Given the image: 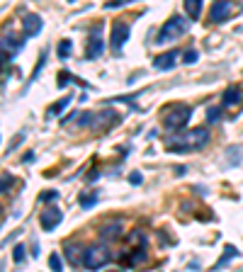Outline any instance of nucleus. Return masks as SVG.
<instances>
[{
  "mask_svg": "<svg viewBox=\"0 0 243 272\" xmlns=\"http://www.w3.org/2000/svg\"><path fill=\"white\" fill-rule=\"evenodd\" d=\"M129 240H132V243H141V246H146V233L144 231H134V233H129Z\"/></svg>",
  "mask_w": 243,
  "mask_h": 272,
  "instance_id": "nucleus-27",
  "label": "nucleus"
},
{
  "mask_svg": "<svg viewBox=\"0 0 243 272\" xmlns=\"http://www.w3.org/2000/svg\"><path fill=\"white\" fill-rule=\"evenodd\" d=\"M22 139H24V134H20V136L15 139V143H10V148H8V153H10L12 148H15V146H20V143H22Z\"/></svg>",
  "mask_w": 243,
  "mask_h": 272,
  "instance_id": "nucleus-32",
  "label": "nucleus"
},
{
  "mask_svg": "<svg viewBox=\"0 0 243 272\" xmlns=\"http://www.w3.org/2000/svg\"><path fill=\"white\" fill-rule=\"evenodd\" d=\"M185 173H188V168H183V165H177L175 168V175H185Z\"/></svg>",
  "mask_w": 243,
  "mask_h": 272,
  "instance_id": "nucleus-34",
  "label": "nucleus"
},
{
  "mask_svg": "<svg viewBox=\"0 0 243 272\" xmlns=\"http://www.w3.org/2000/svg\"><path fill=\"white\" fill-rule=\"evenodd\" d=\"M233 10H238V5L231 3V0H214V5H211V10H209V22L219 24V22L229 20Z\"/></svg>",
  "mask_w": 243,
  "mask_h": 272,
  "instance_id": "nucleus-6",
  "label": "nucleus"
},
{
  "mask_svg": "<svg viewBox=\"0 0 243 272\" xmlns=\"http://www.w3.org/2000/svg\"><path fill=\"white\" fill-rule=\"evenodd\" d=\"M12 187V177H10V173H3V187H0V192L3 195H8V190Z\"/></svg>",
  "mask_w": 243,
  "mask_h": 272,
  "instance_id": "nucleus-28",
  "label": "nucleus"
},
{
  "mask_svg": "<svg viewBox=\"0 0 243 272\" xmlns=\"http://www.w3.org/2000/svg\"><path fill=\"white\" fill-rule=\"evenodd\" d=\"M61 221H64V211L56 207H49L46 211H42V217H39V224H42L44 231H54Z\"/></svg>",
  "mask_w": 243,
  "mask_h": 272,
  "instance_id": "nucleus-9",
  "label": "nucleus"
},
{
  "mask_svg": "<svg viewBox=\"0 0 243 272\" xmlns=\"http://www.w3.org/2000/svg\"><path fill=\"white\" fill-rule=\"evenodd\" d=\"M192 119V107L190 105H183V102H170L163 107V124L166 129L170 131H180L185 129Z\"/></svg>",
  "mask_w": 243,
  "mask_h": 272,
  "instance_id": "nucleus-2",
  "label": "nucleus"
},
{
  "mask_svg": "<svg viewBox=\"0 0 243 272\" xmlns=\"http://www.w3.org/2000/svg\"><path fill=\"white\" fill-rule=\"evenodd\" d=\"M180 51H166V54H161V56H156L154 58V68H158V71H173L177 64V58H180Z\"/></svg>",
  "mask_w": 243,
  "mask_h": 272,
  "instance_id": "nucleus-10",
  "label": "nucleus"
},
{
  "mask_svg": "<svg viewBox=\"0 0 243 272\" xmlns=\"http://www.w3.org/2000/svg\"><path fill=\"white\" fill-rule=\"evenodd\" d=\"M221 119V107H209L207 109V122L209 124H217Z\"/></svg>",
  "mask_w": 243,
  "mask_h": 272,
  "instance_id": "nucleus-24",
  "label": "nucleus"
},
{
  "mask_svg": "<svg viewBox=\"0 0 243 272\" xmlns=\"http://www.w3.org/2000/svg\"><path fill=\"white\" fill-rule=\"evenodd\" d=\"M185 3V12H188L190 20H199V12H202V0H183Z\"/></svg>",
  "mask_w": 243,
  "mask_h": 272,
  "instance_id": "nucleus-17",
  "label": "nucleus"
},
{
  "mask_svg": "<svg viewBox=\"0 0 243 272\" xmlns=\"http://www.w3.org/2000/svg\"><path fill=\"white\" fill-rule=\"evenodd\" d=\"M68 3H76V0H68Z\"/></svg>",
  "mask_w": 243,
  "mask_h": 272,
  "instance_id": "nucleus-36",
  "label": "nucleus"
},
{
  "mask_svg": "<svg viewBox=\"0 0 243 272\" xmlns=\"http://www.w3.org/2000/svg\"><path fill=\"white\" fill-rule=\"evenodd\" d=\"M95 204H98V195H95V192L80 197V207L83 209H90V207H95Z\"/></svg>",
  "mask_w": 243,
  "mask_h": 272,
  "instance_id": "nucleus-23",
  "label": "nucleus"
},
{
  "mask_svg": "<svg viewBox=\"0 0 243 272\" xmlns=\"http://www.w3.org/2000/svg\"><path fill=\"white\" fill-rule=\"evenodd\" d=\"M71 51H73V44H71V39H64V42L58 44V49H56L58 58H68V56H71Z\"/></svg>",
  "mask_w": 243,
  "mask_h": 272,
  "instance_id": "nucleus-21",
  "label": "nucleus"
},
{
  "mask_svg": "<svg viewBox=\"0 0 243 272\" xmlns=\"http://www.w3.org/2000/svg\"><path fill=\"white\" fill-rule=\"evenodd\" d=\"M129 183H132V185H141V183H144V177H141V173H132L129 175Z\"/></svg>",
  "mask_w": 243,
  "mask_h": 272,
  "instance_id": "nucleus-31",
  "label": "nucleus"
},
{
  "mask_svg": "<svg viewBox=\"0 0 243 272\" xmlns=\"http://www.w3.org/2000/svg\"><path fill=\"white\" fill-rule=\"evenodd\" d=\"M233 258H238V251H236L233 246H226V248H224V253H221V258L214 262V270H221V267H226V265H229Z\"/></svg>",
  "mask_w": 243,
  "mask_h": 272,
  "instance_id": "nucleus-15",
  "label": "nucleus"
},
{
  "mask_svg": "<svg viewBox=\"0 0 243 272\" xmlns=\"http://www.w3.org/2000/svg\"><path fill=\"white\" fill-rule=\"evenodd\" d=\"M127 39H129V27L124 24V22H114L112 24V34H110V46L114 54H119L122 46L127 44Z\"/></svg>",
  "mask_w": 243,
  "mask_h": 272,
  "instance_id": "nucleus-8",
  "label": "nucleus"
},
{
  "mask_svg": "<svg viewBox=\"0 0 243 272\" xmlns=\"http://www.w3.org/2000/svg\"><path fill=\"white\" fill-rule=\"evenodd\" d=\"M71 102H73V95H71V93H68L66 98H61L58 102H54L51 107L46 109V122L51 119V117H58V114H61V112H64V109H66L68 105H71Z\"/></svg>",
  "mask_w": 243,
  "mask_h": 272,
  "instance_id": "nucleus-14",
  "label": "nucleus"
},
{
  "mask_svg": "<svg viewBox=\"0 0 243 272\" xmlns=\"http://www.w3.org/2000/svg\"><path fill=\"white\" fill-rule=\"evenodd\" d=\"M49 265H51V270H61V258H58V255H51V258H49Z\"/></svg>",
  "mask_w": 243,
  "mask_h": 272,
  "instance_id": "nucleus-30",
  "label": "nucleus"
},
{
  "mask_svg": "<svg viewBox=\"0 0 243 272\" xmlns=\"http://www.w3.org/2000/svg\"><path fill=\"white\" fill-rule=\"evenodd\" d=\"M241 161H243V146H229L226 148V163L238 165Z\"/></svg>",
  "mask_w": 243,
  "mask_h": 272,
  "instance_id": "nucleus-16",
  "label": "nucleus"
},
{
  "mask_svg": "<svg viewBox=\"0 0 243 272\" xmlns=\"http://www.w3.org/2000/svg\"><path fill=\"white\" fill-rule=\"evenodd\" d=\"M183 61H185V64H197L199 54L195 51V49H190V51H185V54H183Z\"/></svg>",
  "mask_w": 243,
  "mask_h": 272,
  "instance_id": "nucleus-26",
  "label": "nucleus"
},
{
  "mask_svg": "<svg viewBox=\"0 0 243 272\" xmlns=\"http://www.w3.org/2000/svg\"><path fill=\"white\" fill-rule=\"evenodd\" d=\"M188 27H190V24H188V20H185V17H180V15L170 17V20L161 27V32H158V37H156V44L175 42V39H180V37H185Z\"/></svg>",
  "mask_w": 243,
  "mask_h": 272,
  "instance_id": "nucleus-3",
  "label": "nucleus"
},
{
  "mask_svg": "<svg viewBox=\"0 0 243 272\" xmlns=\"http://www.w3.org/2000/svg\"><path fill=\"white\" fill-rule=\"evenodd\" d=\"M209 143V131L204 127L192 131H183V134H170L163 139V146L166 151L170 153H188V151H199Z\"/></svg>",
  "mask_w": 243,
  "mask_h": 272,
  "instance_id": "nucleus-1",
  "label": "nucleus"
},
{
  "mask_svg": "<svg viewBox=\"0 0 243 272\" xmlns=\"http://www.w3.org/2000/svg\"><path fill=\"white\" fill-rule=\"evenodd\" d=\"M110 260H112V253L107 251V246H90V248H85V255H83V267L100 270Z\"/></svg>",
  "mask_w": 243,
  "mask_h": 272,
  "instance_id": "nucleus-4",
  "label": "nucleus"
},
{
  "mask_svg": "<svg viewBox=\"0 0 243 272\" xmlns=\"http://www.w3.org/2000/svg\"><path fill=\"white\" fill-rule=\"evenodd\" d=\"M66 255H68V262H71V265H83V258H80V255H85V248L68 246V248H66Z\"/></svg>",
  "mask_w": 243,
  "mask_h": 272,
  "instance_id": "nucleus-18",
  "label": "nucleus"
},
{
  "mask_svg": "<svg viewBox=\"0 0 243 272\" xmlns=\"http://www.w3.org/2000/svg\"><path fill=\"white\" fill-rule=\"evenodd\" d=\"M44 61H46V51H42V56H39V64H37V68H34V73H32V78H29V83H34V80H37V76L42 73V68H44Z\"/></svg>",
  "mask_w": 243,
  "mask_h": 272,
  "instance_id": "nucleus-25",
  "label": "nucleus"
},
{
  "mask_svg": "<svg viewBox=\"0 0 243 272\" xmlns=\"http://www.w3.org/2000/svg\"><path fill=\"white\" fill-rule=\"evenodd\" d=\"M27 39H29V37H20V39H15V34H12V32L3 34V61L15 58V54L22 49V44L27 42Z\"/></svg>",
  "mask_w": 243,
  "mask_h": 272,
  "instance_id": "nucleus-7",
  "label": "nucleus"
},
{
  "mask_svg": "<svg viewBox=\"0 0 243 272\" xmlns=\"http://www.w3.org/2000/svg\"><path fill=\"white\" fill-rule=\"evenodd\" d=\"M122 229H124V226H122V221L107 224L105 229L100 231V238H102V240H107V243H110V240H117V238L122 236Z\"/></svg>",
  "mask_w": 243,
  "mask_h": 272,
  "instance_id": "nucleus-13",
  "label": "nucleus"
},
{
  "mask_svg": "<svg viewBox=\"0 0 243 272\" xmlns=\"http://www.w3.org/2000/svg\"><path fill=\"white\" fill-rule=\"evenodd\" d=\"M34 158H37V156H34V153L29 151V153H27V156L22 158V161H24V163H34Z\"/></svg>",
  "mask_w": 243,
  "mask_h": 272,
  "instance_id": "nucleus-33",
  "label": "nucleus"
},
{
  "mask_svg": "<svg viewBox=\"0 0 243 272\" xmlns=\"http://www.w3.org/2000/svg\"><path fill=\"white\" fill-rule=\"evenodd\" d=\"M42 27H44V22L39 15H27L22 20V29H24V37H37V34L42 32Z\"/></svg>",
  "mask_w": 243,
  "mask_h": 272,
  "instance_id": "nucleus-11",
  "label": "nucleus"
},
{
  "mask_svg": "<svg viewBox=\"0 0 243 272\" xmlns=\"http://www.w3.org/2000/svg\"><path fill=\"white\" fill-rule=\"evenodd\" d=\"M68 83H80V85H85V87H90L88 83H83V80H78L73 73H68V71H61L58 73V87H66Z\"/></svg>",
  "mask_w": 243,
  "mask_h": 272,
  "instance_id": "nucleus-19",
  "label": "nucleus"
},
{
  "mask_svg": "<svg viewBox=\"0 0 243 272\" xmlns=\"http://www.w3.org/2000/svg\"><path fill=\"white\" fill-rule=\"evenodd\" d=\"M54 199H58V192H56V190H49V192L42 195V202H54Z\"/></svg>",
  "mask_w": 243,
  "mask_h": 272,
  "instance_id": "nucleus-29",
  "label": "nucleus"
},
{
  "mask_svg": "<svg viewBox=\"0 0 243 272\" xmlns=\"http://www.w3.org/2000/svg\"><path fill=\"white\" fill-rule=\"evenodd\" d=\"M238 102H243V90L238 85H229L224 90V95H221V105L224 107H233Z\"/></svg>",
  "mask_w": 243,
  "mask_h": 272,
  "instance_id": "nucleus-12",
  "label": "nucleus"
},
{
  "mask_svg": "<svg viewBox=\"0 0 243 272\" xmlns=\"http://www.w3.org/2000/svg\"><path fill=\"white\" fill-rule=\"evenodd\" d=\"M27 248H24L22 243H17V246H15V248H12V258H15V262H17V265H22L24 262V258H27Z\"/></svg>",
  "mask_w": 243,
  "mask_h": 272,
  "instance_id": "nucleus-22",
  "label": "nucleus"
},
{
  "mask_svg": "<svg viewBox=\"0 0 243 272\" xmlns=\"http://www.w3.org/2000/svg\"><path fill=\"white\" fill-rule=\"evenodd\" d=\"M98 177H100V173H98V170H93V173H90V183H95Z\"/></svg>",
  "mask_w": 243,
  "mask_h": 272,
  "instance_id": "nucleus-35",
  "label": "nucleus"
},
{
  "mask_svg": "<svg viewBox=\"0 0 243 272\" xmlns=\"http://www.w3.org/2000/svg\"><path fill=\"white\" fill-rule=\"evenodd\" d=\"M105 51V39H102V24H95L88 34V46H85V58L95 61Z\"/></svg>",
  "mask_w": 243,
  "mask_h": 272,
  "instance_id": "nucleus-5",
  "label": "nucleus"
},
{
  "mask_svg": "<svg viewBox=\"0 0 243 272\" xmlns=\"http://www.w3.org/2000/svg\"><path fill=\"white\" fill-rule=\"evenodd\" d=\"M146 260V246H141V248H136V251L129 255V260H127V265L129 267H134V265H139V262Z\"/></svg>",
  "mask_w": 243,
  "mask_h": 272,
  "instance_id": "nucleus-20",
  "label": "nucleus"
}]
</instances>
